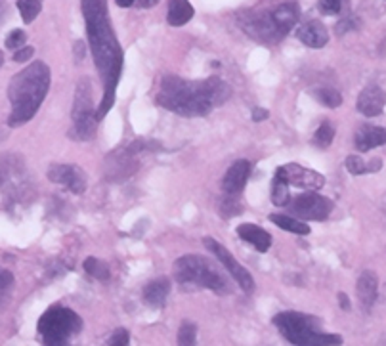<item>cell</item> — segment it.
Returning <instances> with one entry per match:
<instances>
[{"instance_id": "obj_25", "label": "cell", "mask_w": 386, "mask_h": 346, "mask_svg": "<svg viewBox=\"0 0 386 346\" xmlns=\"http://www.w3.org/2000/svg\"><path fill=\"white\" fill-rule=\"evenodd\" d=\"M312 96L320 101V104L331 107V109L342 106V96H340V92H337L335 88H316L312 92Z\"/></svg>"}, {"instance_id": "obj_16", "label": "cell", "mask_w": 386, "mask_h": 346, "mask_svg": "<svg viewBox=\"0 0 386 346\" xmlns=\"http://www.w3.org/2000/svg\"><path fill=\"white\" fill-rule=\"evenodd\" d=\"M386 144V130L382 127H375V125H363L360 130L356 132V149L366 154L373 147L385 146Z\"/></svg>"}, {"instance_id": "obj_39", "label": "cell", "mask_w": 386, "mask_h": 346, "mask_svg": "<svg viewBox=\"0 0 386 346\" xmlns=\"http://www.w3.org/2000/svg\"><path fill=\"white\" fill-rule=\"evenodd\" d=\"M157 2H159V0H140V8H151L155 6Z\"/></svg>"}, {"instance_id": "obj_4", "label": "cell", "mask_w": 386, "mask_h": 346, "mask_svg": "<svg viewBox=\"0 0 386 346\" xmlns=\"http://www.w3.org/2000/svg\"><path fill=\"white\" fill-rule=\"evenodd\" d=\"M273 326L278 327L283 337L291 345L299 346H321V345H340L342 339L339 335L325 333L321 329L318 318L302 312H281L273 318Z\"/></svg>"}, {"instance_id": "obj_10", "label": "cell", "mask_w": 386, "mask_h": 346, "mask_svg": "<svg viewBox=\"0 0 386 346\" xmlns=\"http://www.w3.org/2000/svg\"><path fill=\"white\" fill-rule=\"evenodd\" d=\"M278 171H280L281 176L287 180L289 186L304 187L308 192H318V190H321V187L325 186L323 174L316 173V171H310V168L300 167L297 163L283 165V167H280Z\"/></svg>"}, {"instance_id": "obj_28", "label": "cell", "mask_w": 386, "mask_h": 346, "mask_svg": "<svg viewBox=\"0 0 386 346\" xmlns=\"http://www.w3.org/2000/svg\"><path fill=\"white\" fill-rule=\"evenodd\" d=\"M344 165H347V171L352 174V176H360V174L369 173V165L361 159L360 155H348Z\"/></svg>"}, {"instance_id": "obj_21", "label": "cell", "mask_w": 386, "mask_h": 346, "mask_svg": "<svg viewBox=\"0 0 386 346\" xmlns=\"http://www.w3.org/2000/svg\"><path fill=\"white\" fill-rule=\"evenodd\" d=\"M270 222H273L275 226H280L281 230L291 233H299V235H308L310 233V226L302 220L294 218V216H287V214H270Z\"/></svg>"}, {"instance_id": "obj_12", "label": "cell", "mask_w": 386, "mask_h": 346, "mask_svg": "<svg viewBox=\"0 0 386 346\" xmlns=\"http://www.w3.org/2000/svg\"><path fill=\"white\" fill-rule=\"evenodd\" d=\"M300 18V6L297 2H283L278 8H273L268 13V20L272 23V29L278 35V39H283L297 23Z\"/></svg>"}, {"instance_id": "obj_22", "label": "cell", "mask_w": 386, "mask_h": 346, "mask_svg": "<svg viewBox=\"0 0 386 346\" xmlns=\"http://www.w3.org/2000/svg\"><path fill=\"white\" fill-rule=\"evenodd\" d=\"M291 201V193H289V184L287 180L281 176L280 171H275L272 184V203L275 206H285Z\"/></svg>"}, {"instance_id": "obj_30", "label": "cell", "mask_w": 386, "mask_h": 346, "mask_svg": "<svg viewBox=\"0 0 386 346\" xmlns=\"http://www.w3.org/2000/svg\"><path fill=\"white\" fill-rule=\"evenodd\" d=\"M13 285V276L8 270H0V302L6 299Z\"/></svg>"}, {"instance_id": "obj_40", "label": "cell", "mask_w": 386, "mask_h": 346, "mask_svg": "<svg viewBox=\"0 0 386 346\" xmlns=\"http://www.w3.org/2000/svg\"><path fill=\"white\" fill-rule=\"evenodd\" d=\"M4 12H6V4H4V2H0V20H2Z\"/></svg>"}, {"instance_id": "obj_8", "label": "cell", "mask_w": 386, "mask_h": 346, "mask_svg": "<svg viewBox=\"0 0 386 346\" xmlns=\"http://www.w3.org/2000/svg\"><path fill=\"white\" fill-rule=\"evenodd\" d=\"M205 247L214 254V257H216V260H218L220 264L226 268L228 273L232 276L233 280L237 281V285H239L245 293H253L254 291L253 276H251V272H249L247 268L241 266L239 262L235 260V257L228 251L226 247L220 245L218 241L213 240V237H205Z\"/></svg>"}, {"instance_id": "obj_18", "label": "cell", "mask_w": 386, "mask_h": 346, "mask_svg": "<svg viewBox=\"0 0 386 346\" xmlns=\"http://www.w3.org/2000/svg\"><path fill=\"white\" fill-rule=\"evenodd\" d=\"M356 293H358V299H360L361 307H373L375 300H377V293H379V281H377L375 272H371V270L361 272L360 280H358V285H356Z\"/></svg>"}, {"instance_id": "obj_26", "label": "cell", "mask_w": 386, "mask_h": 346, "mask_svg": "<svg viewBox=\"0 0 386 346\" xmlns=\"http://www.w3.org/2000/svg\"><path fill=\"white\" fill-rule=\"evenodd\" d=\"M335 140V128L333 125H329V123H323L316 134H313V144L321 149H325V147L331 146V142Z\"/></svg>"}, {"instance_id": "obj_6", "label": "cell", "mask_w": 386, "mask_h": 346, "mask_svg": "<svg viewBox=\"0 0 386 346\" xmlns=\"http://www.w3.org/2000/svg\"><path fill=\"white\" fill-rule=\"evenodd\" d=\"M37 329L44 345L61 346L67 345L71 337H75L82 329V320L79 314H75L69 308L52 307L42 314Z\"/></svg>"}, {"instance_id": "obj_32", "label": "cell", "mask_w": 386, "mask_h": 346, "mask_svg": "<svg viewBox=\"0 0 386 346\" xmlns=\"http://www.w3.org/2000/svg\"><path fill=\"white\" fill-rule=\"evenodd\" d=\"M342 8V0H320V10L325 16H335L340 12Z\"/></svg>"}, {"instance_id": "obj_36", "label": "cell", "mask_w": 386, "mask_h": 346, "mask_svg": "<svg viewBox=\"0 0 386 346\" xmlns=\"http://www.w3.org/2000/svg\"><path fill=\"white\" fill-rule=\"evenodd\" d=\"M75 54H77V60H82V56H85V47H82V42H75Z\"/></svg>"}, {"instance_id": "obj_29", "label": "cell", "mask_w": 386, "mask_h": 346, "mask_svg": "<svg viewBox=\"0 0 386 346\" xmlns=\"http://www.w3.org/2000/svg\"><path fill=\"white\" fill-rule=\"evenodd\" d=\"M27 42V35L25 31H21V29H13L12 33L6 37V48L10 50H18V48L25 47Z\"/></svg>"}, {"instance_id": "obj_31", "label": "cell", "mask_w": 386, "mask_h": 346, "mask_svg": "<svg viewBox=\"0 0 386 346\" xmlns=\"http://www.w3.org/2000/svg\"><path fill=\"white\" fill-rule=\"evenodd\" d=\"M222 211H224V216H235V214L241 213L239 201H235L232 193H228L226 201L222 203Z\"/></svg>"}, {"instance_id": "obj_34", "label": "cell", "mask_w": 386, "mask_h": 346, "mask_svg": "<svg viewBox=\"0 0 386 346\" xmlns=\"http://www.w3.org/2000/svg\"><path fill=\"white\" fill-rule=\"evenodd\" d=\"M33 56H35L33 47H21L15 50V54H13V61H15V63H23V61L31 60Z\"/></svg>"}, {"instance_id": "obj_20", "label": "cell", "mask_w": 386, "mask_h": 346, "mask_svg": "<svg viewBox=\"0 0 386 346\" xmlns=\"http://www.w3.org/2000/svg\"><path fill=\"white\" fill-rule=\"evenodd\" d=\"M193 13H195V10L187 0H168L167 20L173 27L186 25L187 21L193 18Z\"/></svg>"}, {"instance_id": "obj_15", "label": "cell", "mask_w": 386, "mask_h": 346, "mask_svg": "<svg viewBox=\"0 0 386 346\" xmlns=\"http://www.w3.org/2000/svg\"><path fill=\"white\" fill-rule=\"evenodd\" d=\"M297 37L302 44L308 48H323L329 42V33H327L325 25L318 20H312L304 23L297 31Z\"/></svg>"}, {"instance_id": "obj_24", "label": "cell", "mask_w": 386, "mask_h": 346, "mask_svg": "<svg viewBox=\"0 0 386 346\" xmlns=\"http://www.w3.org/2000/svg\"><path fill=\"white\" fill-rule=\"evenodd\" d=\"M85 270L88 272V276H92L96 280L100 281H107L109 280V276H111V270L107 266L106 262L100 259H94V257H88L85 260Z\"/></svg>"}, {"instance_id": "obj_38", "label": "cell", "mask_w": 386, "mask_h": 346, "mask_svg": "<svg viewBox=\"0 0 386 346\" xmlns=\"http://www.w3.org/2000/svg\"><path fill=\"white\" fill-rule=\"evenodd\" d=\"M115 2H117V6H120V8H128V6H132L134 2H136V0H115Z\"/></svg>"}, {"instance_id": "obj_27", "label": "cell", "mask_w": 386, "mask_h": 346, "mask_svg": "<svg viewBox=\"0 0 386 346\" xmlns=\"http://www.w3.org/2000/svg\"><path fill=\"white\" fill-rule=\"evenodd\" d=\"M197 340V327L192 321H184L178 331V345H195Z\"/></svg>"}, {"instance_id": "obj_17", "label": "cell", "mask_w": 386, "mask_h": 346, "mask_svg": "<svg viewBox=\"0 0 386 346\" xmlns=\"http://www.w3.org/2000/svg\"><path fill=\"white\" fill-rule=\"evenodd\" d=\"M237 235L247 243H251L259 253H266L272 247V235L256 224H241L237 226Z\"/></svg>"}, {"instance_id": "obj_37", "label": "cell", "mask_w": 386, "mask_h": 346, "mask_svg": "<svg viewBox=\"0 0 386 346\" xmlns=\"http://www.w3.org/2000/svg\"><path fill=\"white\" fill-rule=\"evenodd\" d=\"M339 300H340V307L344 308V310H350V300L344 293H339Z\"/></svg>"}, {"instance_id": "obj_23", "label": "cell", "mask_w": 386, "mask_h": 346, "mask_svg": "<svg viewBox=\"0 0 386 346\" xmlns=\"http://www.w3.org/2000/svg\"><path fill=\"white\" fill-rule=\"evenodd\" d=\"M18 10L23 23H33L42 10V0H18Z\"/></svg>"}, {"instance_id": "obj_7", "label": "cell", "mask_w": 386, "mask_h": 346, "mask_svg": "<svg viewBox=\"0 0 386 346\" xmlns=\"http://www.w3.org/2000/svg\"><path fill=\"white\" fill-rule=\"evenodd\" d=\"M98 127V117L94 113L92 106V87L90 80L80 79L75 92V106H73V128L71 136L75 140L88 142L92 140Z\"/></svg>"}, {"instance_id": "obj_14", "label": "cell", "mask_w": 386, "mask_h": 346, "mask_svg": "<svg viewBox=\"0 0 386 346\" xmlns=\"http://www.w3.org/2000/svg\"><path fill=\"white\" fill-rule=\"evenodd\" d=\"M249 174H251V163L247 159L235 161L232 167L228 168L224 182H222L224 192L232 193V195L243 192V187L247 186V180H249Z\"/></svg>"}, {"instance_id": "obj_9", "label": "cell", "mask_w": 386, "mask_h": 346, "mask_svg": "<svg viewBox=\"0 0 386 346\" xmlns=\"http://www.w3.org/2000/svg\"><path fill=\"white\" fill-rule=\"evenodd\" d=\"M293 216L300 220H325L333 211V201L313 192H306L289 201Z\"/></svg>"}, {"instance_id": "obj_13", "label": "cell", "mask_w": 386, "mask_h": 346, "mask_svg": "<svg viewBox=\"0 0 386 346\" xmlns=\"http://www.w3.org/2000/svg\"><path fill=\"white\" fill-rule=\"evenodd\" d=\"M386 92L377 85H369L358 96V111L366 117H377L385 111Z\"/></svg>"}, {"instance_id": "obj_11", "label": "cell", "mask_w": 386, "mask_h": 346, "mask_svg": "<svg viewBox=\"0 0 386 346\" xmlns=\"http://www.w3.org/2000/svg\"><path fill=\"white\" fill-rule=\"evenodd\" d=\"M46 174L54 184L66 186L77 195L85 193L87 190V174L82 168L75 167V165H52Z\"/></svg>"}, {"instance_id": "obj_41", "label": "cell", "mask_w": 386, "mask_h": 346, "mask_svg": "<svg viewBox=\"0 0 386 346\" xmlns=\"http://www.w3.org/2000/svg\"><path fill=\"white\" fill-rule=\"evenodd\" d=\"M2 63H4V54L0 52V67H2Z\"/></svg>"}, {"instance_id": "obj_3", "label": "cell", "mask_w": 386, "mask_h": 346, "mask_svg": "<svg viewBox=\"0 0 386 346\" xmlns=\"http://www.w3.org/2000/svg\"><path fill=\"white\" fill-rule=\"evenodd\" d=\"M50 88V67L44 61H33L21 73L12 77L8 87V98L12 104V113L8 125L12 128L25 125L39 111Z\"/></svg>"}, {"instance_id": "obj_5", "label": "cell", "mask_w": 386, "mask_h": 346, "mask_svg": "<svg viewBox=\"0 0 386 346\" xmlns=\"http://www.w3.org/2000/svg\"><path fill=\"white\" fill-rule=\"evenodd\" d=\"M174 278L182 285H197L218 295L232 293L230 281L208 259L199 254H186L174 262Z\"/></svg>"}, {"instance_id": "obj_35", "label": "cell", "mask_w": 386, "mask_h": 346, "mask_svg": "<svg viewBox=\"0 0 386 346\" xmlns=\"http://www.w3.org/2000/svg\"><path fill=\"white\" fill-rule=\"evenodd\" d=\"M268 117H270V113H268V109H264V107H254L253 109V121H256V123H262Z\"/></svg>"}, {"instance_id": "obj_19", "label": "cell", "mask_w": 386, "mask_h": 346, "mask_svg": "<svg viewBox=\"0 0 386 346\" xmlns=\"http://www.w3.org/2000/svg\"><path fill=\"white\" fill-rule=\"evenodd\" d=\"M170 293V281L167 278H159V280L149 281L144 289V300L147 307L163 308Z\"/></svg>"}, {"instance_id": "obj_33", "label": "cell", "mask_w": 386, "mask_h": 346, "mask_svg": "<svg viewBox=\"0 0 386 346\" xmlns=\"http://www.w3.org/2000/svg\"><path fill=\"white\" fill-rule=\"evenodd\" d=\"M111 346H125L130 342V337H128V331L127 329H117L111 337H109V340H107Z\"/></svg>"}, {"instance_id": "obj_2", "label": "cell", "mask_w": 386, "mask_h": 346, "mask_svg": "<svg viewBox=\"0 0 386 346\" xmlns=\"http://www.w3.org/2000/svg\"><path fill=\"white\" fill-rule=\"evenodd\" d=\"M232 88L218 77L206 80H184L180 77H165L161 82L157 101L165 109L184 117H201L213 111L214 106H222L230 98Z\"/></svg>"}, {"instance_id": "obj_1", "label": "cell", "mask_w": 386, "mask_h": 346, "mask_svg": "<svg viewBox=\"0 0 386 346\" xmlns=\"http://www.w3.org/2000/svg\"><path fill=\"white\" fill-rule=\"evenodd\" d=\"M82 16L87 21V33L94 61L104 80V98L96 111L98 121L104 119L115 104V92L123 71V50L107 18V0H80Z\"/></svg>"}]
</instances>
